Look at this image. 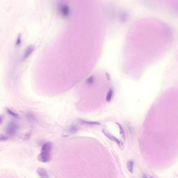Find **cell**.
Here are the masks:
<instances>
[{
  "label": "cell",
  "mask_w": 178,
  "mask_h": 178,
  "mask_svg": "<svg viewBox=\"0 0 178 178\" xmlns=\"http://www.w3.org/2000/svg\"><path fill=\"white\" fill-rule=\"evenodd\" d=\"M57 10L62 17L64 18L69 17L71 15V7L67 3H58Z\"/></svg>",
  "instance_id": "1"
},
{
  "label": "cell",
  "mask_w": 178,
  "mask_h": 178,
  "mask_svg": "<svg viewBox=\"0 0 178 178\" xmlns=\"http://www.w3.org/2000/svg\"><path fill=\"white\" fill-rule=\"evenodd\" d=\"M19 125L17 123L13 121H10L7 123L5 128V132L7 135L14 136L17 133Z\"/></svg>",
  "instance_id": "2"
},
{
  "label": "cell",
  "mask_w": 178,
  "mask_h": 178,
  "mask_svg": "<svg viewBox=\"0 0 178 178\" xmlns=\"http://www.w3.org/2000/svg\"><path fill=\"white\" fill-rule=\"evenodd\" d=\"M102 133L104 134V135L106 136L107 137H108L109 139L111 140V141H112L115 142L118 145V146H119V147L121 148V149H123V148H124V145H123V143L121 142L120 140L118 139L117 137H115L114 136H113L112 134L109 133V132L108 131H107L106 129H102Z\"/></svg>",
  "instance_id": "3"
},
{
  "label": "cell",
  "mask_w": 178,
  "mask_h": 178,
  "mask_svg": "<svg viewBox=\"0 0 178 178\" xmlns=\"http://www.w3.org/2000/svg\"><path fill=\"white\" fill-rule=\"evenodd\" d=\"M35 50V47L33 45H29L27 47L26 50L23 54V60H26L29 56L31 55V54L34 52Z\"/></svg>",
  "instance_id": "4"
},
{
  "label": "cell",
  "mask_w": 178,
  "mask_h": 178,
  "mask_svg": "<svg viewBox=\"0 0 178 178\" xmlns=\"http://www.w3.org/2000/svg\"><path fill=\"white\" fill-rule=\"evenodd\" d=\"M52 147L53 144L51 142H48L47 143H45L42 145L41 152L47 153H51V152L52 149Z\"/></svg>",
  "instance_id": "5"
},
{
  "label": "cell",
  "mask_w": 178,
  "mask_h": 178,
  "mask_svg": "<svg viewBox=\"0 0 178 178\" xmlns=\"http://www.w3.org/2000/svg\"><path fill=\"white\" fill-rule=\"evenodd\" d=\"M39 160L42 163H47L49 161H50L51 159V154L50 153H44L41 152L39 156Z\"/></svg>",
  "instance_id": "6"
},
{
  "label": "cell",
  "mask_w": 178,
  "mask_h": 178,
  "mask_svg": "<svg viewBox=\"0 0 178 178\" xmlns=\"http://www.w3.org/2000/svg\"><path fill=\"white\" fill-rule=\"evenodd\" d=\"M37 172L40 178H50L47 171L44 168H38L37 170Z\"/></svg>",
  "instance_id": "7"
},
{
  "label": "cell",
  "mask_w": 178,
  "mask_h": 178,
  "mask_svg": "<svg viewBox=\"0 0 178 178\" xmlns=\"http://www.w3.org/2000/svg\"><path fill=\"white\" fill-rule=\"evenodd\" d=\"M79 122L81 124H84L89 125H100V124L98 122H93V121H86L84 120H80Z\"/></svg>",
  "instance_id": "8"
},
{
  "label": "cell",
  "mask_w": 178,
  "mask_h": 178,
  "mask_svg": "<svg viewBox=\"0 0 178 178\" xmlns=\"http://www.w3.org/2000/svg\"><path fill=\"white\" fill-rule=\"evenodd\" d=\"M78 130H79V128L76 125H72L69 128L67 133H69V134H73L76 133Z\"/></svg>",
  "instance_id": "9"
},
{
  "label": "cell",
  "mask_w": 178,
  "mask_h": 178,
  "mask_svg": "<svg viewBox=\"0 0 178 178\" xmlns=\"http://www.w3.org/2000/svg\"><path fill=\"white\" fill-rule=\"evenodd\" d=\"M26 117L29 120L31 121H35L36 120V117L33 113L31 112H28L26 114Z\"/></svg>",
  "instance_id": "10"
},
{
  "label": "cell",
  "mask_w": 178,
  "mask_h": 178,
  "mask_svg": "<svg viewBox=\"0 0 178 178\" xmlns=\"http://www.w3.org/2000/svg\"><path fill=\"white\" fill-rule=\"evenodd\" d=\"M133 167H134L133 161L132 160H129L127 163V168L129 171L131 173H133L134 172Z\"/></svg>",
  "instance_id": "11"
},
{
  "label": "cell",
  "mask_w": 178,
  "mask_h": 178,
  "mask_svg": "<svg viewBox=\"0 0 178 178\" xmlns=\"http://www.w3.org/2000/svg\"><path fill=\"white\" fill-rule=\"evenodd\" d=\"M6 112L8 113V114H10L11 117L15 118H19V115H18L17 113H16L14 111H13L12 110H11L10 108H6Z\"/></svg>",
  "instance_id": "12"
},
{
  "label": "cell",
  "mask_w": 178,
  "mask_h": 178,
  "mask_svg": "<svg viewBox=\"0 0 178 178\" xmlns=\"http://www.w3.org/2000/svg\"><path fill=\"white\" fill-rule=\"evenodd\" d=\"M113 95V90L112 89V88H110V89L109 90L108 92L107 96H106L107 101H108V102L110 101V100H111L112 98Z\"/></svg>",
  "instance_id": "13"
},
{
  "label": "cell",
  "mask_w": 178,
  "mask_h": 178,
  "mask_svg": "<svg viewBox=\"0 0 178 178\" xmlns=\"http://www.w3.org/2000/svg\"><path fill=\"white\" fill-rule=\"evenodd\" d=\"M95 82V77L94 75H91L86 80V83L88 85H92Z\"/></svg>",
  "instance_id": "14"
},
{
  "label": "cell",
  "mask_w": 178,
  "mask_h": 178,
  "mask_svg": "<svg viewBox=\"0 0 178 178\" xmlns=\"http://www.w3.org/2000/svg\"><path fill=\"white\" fill-rule=\"evenodd\" d=\"M117 123V124L119 126V129H120V135H121V136H122V138L123 139H125V133H124V129H123V128H122V126H121V124H120L119 123Z\"/></svg>",
  "instance_id": "15"
},
{
  "label": "cell",
  "mask_w": 178,
  "mask_h": 178,
  "mask_svg": "<svg viewBox=\"0 0 178 178\" xmlns=\"http://www.w3.org/2000/svg\"><path fill=\"white\" fill-rule=\"evenodd\" d=\"M21 43V36L20 34H19L15 41V45L16 46H19V45H20Z\"/></svg>",
  "instance_id": "16"
},
{
  "label": "cell",
  "mask_w": 178,
  "mask_h": 178,
  "mask_svg": "<svg viewBox=\"0 0 178 178\" xmlns=\"http://www.w3.org/2000/svg\"><path fill=\"white\" fill-rule=\"evenodd\" d=\"M31 131H29L28 132V133H27V134L26 135H25V136H24V139H28V138H29V137H30V136L31 135Z\"/></svg>",
  "instance_id": "17"
},
{
  "label": "cell",
  "mask_w": 178,
  "mask_h": 178,
  "mask_svg": "<svg viewBox=\"0 0 178 178\" xmlns=\"http://www.w3.org/2000/svg\"><path fill=\"white\" fill-rule=\"evenodd\" d=\"M7 138H8V137L4 135H2V134L1 135V137H0V139H1V141H6V140L7 139Z\"/></svg>",
  "instance_id": "18"
},
{
  "label": "cell",
  "mask_w": 178,
  "mask_h": 178,
  "mask_svg": "<svg viewBox=\"0 0 178 178\" xmlns=\"http://www.w3.org/2000/svg\"><path fill=\"white\" fill-rule=\"evenodd\" d=\"M142 178H147V176H146V174L145 173H143V174H142Z\"/></svg>",
  "instance_id": "19"
},
{
  "label": "cell",
  "mask_w": 178,
  "mask_h": 178,
  "mask_svg": "<svg viewBox=\"0 0 178 178\" xmlns=\"http://www.w3.org/2000/svg\"><path fill=\"white\" fill-rule=\"evenodd\" d=\"M2 121H3V116L1 115V123H2Z\"/></svg>",
  "instance_id": "20"
},
{
  "label": "cell",
  "mask_w": 178,
  "mask_h": 178,
  "mask_svg": "<svg viewBox=\"0 0 178 178\" xmlns=\"http://www.w3.org/2000/svg\"><path fill=\"white\" fill-rule=\"evenodd\" d=\"M131 178H134V177H131Z\"/></svg>",
  "instance_id": "21"
},
{
  "label": "cell",
  "mask_w": 178,
  "mask_h": 178,
  "mask_svg": "<svg viewBox=\"0 0 178 178\" xmlns=\"http://www.w3.org/2000/svg\"></svg>",
  "instance_id": "22"
}]
</instances>
